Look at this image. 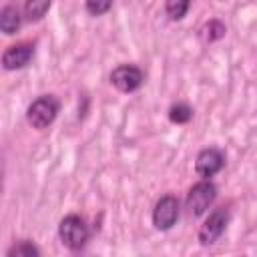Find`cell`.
Segmentation results:
<instances>
[{"label":"cell","mask_w":257,"mask_h":257,"mask_svg":"<svg viewBox=\"0 0 257 257\" xmlns=\"http://www.w3.org/2000/svg\"><path fill=\"white\" fill-rule=\"evenodd\" d=\"M58 108H60V102L52 94H42L28 106L26 118L34 128L42 131V128H46L54 122V118L58 114Z\"/></svg>","instance_id":"2"},{"label":"cell","mask_w":257,"mask_h":257,"mask_svg":"<svg viewBox=\"0 0 257 257\" xmlns=\"http://www.w3.org/2000/svg\"><path fill=\"white\" fill-rule=\"evenodd\" d=\"M20 22H22L20 20V14H18V10L14 6H4L2 8V12H0V30L6 36L14 34L20 28Z\"/></svg>","instance_id":"9"},{"label":"cell","mask_w":257,"mask_h":257,"mask_svg":"<svg viewBox=\"0 0 257 257\" xmlns=\"http://www.w3.org/2000/svg\"><path fill=\"white\" fill-rule=\"evenodd\" d=\"M179 219V201L173 195H165L153 209V225L159 231H169Z\"/></svg>","instance_id":"4"},{"label":"cell","mask_w":257,"mask_h":257,"mask_svg":"<svg viewBox=\"0 0 257 257\" xmlns=\"http://www.w3.org/2000/svg\"><path fill=\"white\" fill-rule=\"evenodd\" d=\"M112 0H86V12L92 16H102L110 10Z\"/></svg>","instance_id":"15"},{"label":"cell","mask_w":257,"mask_h":257,"mask_svg":"<svg viewBox=\"0 0 257 257\" xmlns=\"http://www.w3.org/2000/svg\"><path fill=\"white\" fill-rule=\"evenodd\" d=\"M34 56V44L22 42V44H14L10 48L4 50L2 54V66L6 70H16V68H24Z\"/></svg>","instance_id":"8"},{"label":"cell","mask_w":257,"mask_h":257,"mask_svg":"<svg viewBox=\"0 0 257 257\" xmlns=\"http://www.w3.org/2000/svg\"><path fill=\"white\" fill-rule=\"evenodd\" d=\"M145 80V74L135 64H120L110 72V84L120 92H133L137 90Z\"/></svg>","instance_id":"6"},{"label":"cell","mask_w":257,"mask_h":257,"mask_svg":"<svg viewBox=\"0 0 257 257\" xmlns=\"http://www.w3.org/2000/svg\"><path fill=\"white\" fill-rule=\"evenodd\" d=\"M223 165H225V155L215 147L203 149L195 159V171L201 179H211L223 169Z\"/></svg>","instance_id":"7"},{"label":"cell","mask_w":257,"mask_h":257,"mask_svg":"<svg viewBox=\"0 0 257 257\" xmlns=\"http://www.w3.org/2000/svg\"><path fill=\"white\" fill-rule=\"evenodd\" d=\"M191 116H193V108L187 106L185 102H177V104H173L169 108V118L175 124H185V122L191 120Z\"/></svg>","instance_id":"12"},{"label":"cell","mask_w":257,"mask_h":257,"mask_svg":"<svg viewBox=\"0 0 257 257\" xmlns=\"http://www.w3.org/2000/svg\"><path fill=\"white\" fill-rule=\"evenodd\" d=\"M191 6V0H165V12L171 20H181Z\"/></svg>","instance_id":"11"},{"label":"cell","mask_w":257,"mask_h":257,"mask_svg":"<svg viewBox=\"0 0 257 257\" xmlns=\"http://www.w3.org/2000/svg\"><path fill=\"white\" fill-rule=\"evenodd\" d=\"M203 38L207 42H213V40H219L225 36V24L219 22V20H209L205 26H203Z\"/></svg>","instance_id":"14"},{"label":"cell","mask_w":257,"mask_h":257,"mask_svg":"<svg viewBox=\"0 0 257 257\" xmlns=\"http://www.w3.org/2000/svg\"><path fill=\"white\" fill-rule=\"evenodd\" d=\"M58 237H60L62 245H66L68 249L80 251L86 245V241L90 237V231H88V225L82 217L66 215L58 225Z\"/></svg>","instance_id":"1"},{"label":"cell","mask_w":257,"mask_h":257,"mask_svg":"<svg viewBox=\"0 0 257 257\" xmlns=\"http://www.w3.org/2000/svg\"><path fill=\"white\" fill-rule=\"evenodd\" d=\"M8 257H32V255H40V249L36 245H32L30 241H20L16 245H12L6 251Z\"/></svg>","instance_id":"13"},{"label":"cell","mask_w":257,"mask_h":257,"mask_svg":"<svg viewBox=\"0 0 257 257\" xmlns=\"http://www.w3.org/2000/svg\"><path fill=\"white\" fill-rule=\"evenodd\" d=\"M227 223H229V211H227L225 207L215 209V211L205 219V223H203L201 229H199V241H201V245H213V243L223 235Z\"/></svg>","instance_id":"5"},{"label":"cell","mask_w":257,"mask_h":257,"mask_svg":"<svg viewBox=\"0 0 257 257\" xmlns=\"http://www.w3.org/2000/svg\"><path fill=\"white\" fill-rule=\"evenodd\" d=\"M50 4H52V0H26L24 2V16L30 22H38L40 18H44Z\"/></svg>","instance_id":"10"},{"label":"cell","mask_w":257,"mask_h":257,"mask_svg":"<svg viewBox=\"0 0 257 257\" xmlns=\"http://www.w3.org/2000/svg\"><path fill=\"white\" fill-rule=\"evenodd\" d=\"M215 197H217V187L209 179L199 181L187 193V209H189V213L193 217H201L209 209V205L215 201Z\"/></svg>","instance_id":"3"}]
</instances>
